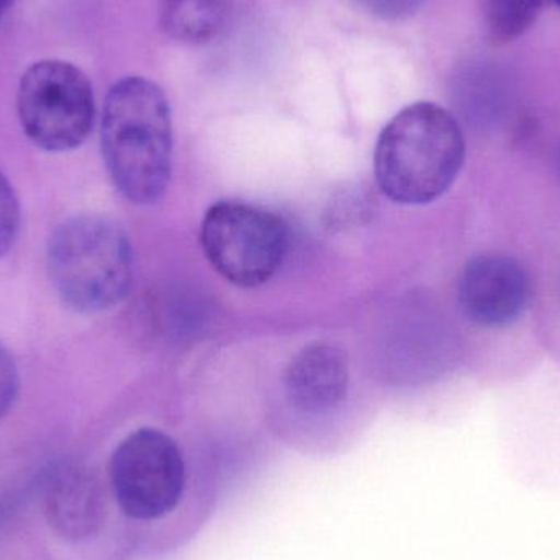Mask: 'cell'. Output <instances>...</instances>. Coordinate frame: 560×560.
Here are the masks:
<instances>
[{
  "label": "cell",
  "mask_w": 560,
  "mask_h": 560,
  "mask_svg": "<svg viewBox=\"0 0 560 560\" xmlns=\"http://www.w3.org/2000/svg\"><path fill=\"white\" fill-rule=\"evenodd\" d=\"M102 154L121 196L156 202L171 180L173 121L170 102L150 79H120L112 85L102 115Z\"/></svg>",
  "instance_id": "1"
},
{
  "label": "cell",
  "mask_w": 560,
  "mask_h": 560,
  "mask_svg": "<svg viewBox=\"0 0 560 560\" xmlns=\"http://www.w3.org/2000/svg\"><path fill=\"white\" fill-rule=\"evenodd\" d=\"M466 160V140L453 114L431 102L398 112L382 130L374 154L375 179L401 206L443 196Z\"/></svg>",
  "instance_id": "2"
},
{
  "label": "cell",
  "mask_w": 560,
  "mask_h": 560,
  "mask_svg": "<svg viewBox=\"0 0 560 560\" xmlns=\"http://www.w3.org/2000/svg\"><path fill=\"white\" fill-rule=\"evenodd\" d=\"M48 271L59 299L81 313L120 303L133 280V252L124 226L110 217H72L52 232Z\"/></svg>",
  "instance_id": "3"
},
{
  "label": "cell",
  "mask_w": 560,
  "mask_h": 560,
  "mask_svg": "<svg viewBox=\"0 0 560 560\" xmlns=\"http://www.w3.org/2000/svg\"><path fill=\"white\" fill-rule=\"evenodd\" d=\"M16 112L23 133L36 147L51 153L74 150L94 127L91 81L62 59L33 62L20 79Z\"/></svg>",
  "instance_id": "4"
},
{
  "label": "cell",
  "mask_w": 560,
  "mask_h": 560,
  "mask_svg": "<svg viewBox=\"0 0 560 560\" xmlns=\"http://www.w3.org/2000/svg\"><path fill=\"white\" fill-rule=\"evenodd\" d=\"M108 476L121 513L135 522L167 518L186 499V457L177 441L156 428L128 434L112 454Z\"/></svg>",
  "instance_id": "5"
},
{
  "label": "cell",
  "mask_w": 560,
  "mask_h": 560,
  "mask_svg": "<svg viewBox=\"0 0 560 560\" xmlns=\"http://www.w3.org/2000/svg\"><path fill=\"white\" fill-rule=\"evenodd\" d=\"M287 243L279 217L233 200L210 207L200 229V245L210 265L243 289L262 285L279 271Z\"/></svg>",
  "instance_id": "6"
},
{
  "label": "cell",
  "mask_w": 560,
  "mask_h": 560,
  "mask_svg": "<svg viewBox=\"0 0 560 560\" xmlns=\"http://www.w3.org/2000/svg\"><path fill=\"white\" fill-rule=\"evenodd\" d=\"M457 296L470 322L500 328L525 312L532 299V280L526 269L510 256H477L460 272Z\"/></svg>",
  "instance_id": "7"
},
{
  "label": "cell",
  "mask_w": 560,
  "mask_h": 560,
  "mask_svg": "<svg viewBox=\"0 0 560 560\" xmlns=\"http://www.w3.org/2000/svg\"><path fill=\"white\" fill-rule=\"evenodd\" d=\"M43 505L49 525L65 538L78 541L101 528L105 493L91 470L78 464H61L45 479Z\"/></svg>",
  "instance_id": "8"
},
{
  "label": "cell",
  "mask_w": 560,
  "mask_h": 560,
  "mask_svg": "<svg viewBox=\"0 0 560 560\" xmlns=\"http://www.w3.org/2000/svg\"><path fill=\"white\" fill-rule=\"evenodd\" d=\"M283 384L295 410L328 413L348 395V358L341 349L326 342L306 346L290 361Z\"/></svg>",
  "instance_id": "9"
},
{
  "label": "cell",
  "mask_w": 560,
  "mask_h": 560,
  "mask_svg": "<svg viewBox=\"0 0 560 560\" xmlns=\"http://www.w3.org/2000/svg\"><path fill=\"white\" fill-rule=\"evenodd\" d=\"M158 10L167 36L184 45H203L225 28L232 0H160Z\"/></svg>",
  "instance_id": "10"
},
{
  "label": "cell",
  "mask_w": 560,
  "mask_h": 560,
  "mask_svg": "<svg viewBox=\"0 0 560 560\" xmlns=\"http://www.w3.org/2000/svg\"><path fill=\"white\" fill-rule=\"evenodd\" d=\"M545 0H483L487 35L495 45H505L525 35L541 13Z\"/></svg>",
  "instance_id": "11"
},
{
  "label": "cell",
  "mask_w": 560,
  "mask_h": 560,
  "mask_svg": "<svg viewBox=\"0 0 560 560\" xmlns=\"http://www.w3.org/2000/svg\"><path fill=\"white\" fill-rule=\"evenodd\" d=\"M20 226V203L9 180L0 174V258L12 248Z\"/></svg>",
  "instance_id": "12"
},
{
  "label": "cell",
  "mask_w": 560,
  "mask_h": 560,
  "mask_svg": "<svg viewBox=\"0 0 560 560\" xmlns=\"http://www.w3.org/2000/svg\"><path fill=\"white\" fill-rule=\"evenodd\" d=\"M19 369L9 349L0 342V418L9 413L19 395Z\"/></svg>",
  "instance_id": "13"
},
{
  "label": "cell",
  "mask_w": 560,
  "mask_h": 560,
  "mask_svg": "<svg viewBox=\"0 0 560 560\" xmlns=\"http://www.w3.org/2000/svg\"><path fill=\"white\" fill-rule=\"evenodd\" d=\"M362 9L384 20H404L415 15L424 0H355Z\"/></svg>",
  "instance_id": "14"
},
{
  "label": "cell",
  "mask_w": 560,
  "mask_h": 560,
  "mask_svg": "<svg viewBox=\"0 0 560 560\" xmlns=\"http://www.w3.org/2000/svg\"><path fill=\"white\" fill-rule=\"evenodd\" d=\"M13 0H0V15L12 7Z\"/></svg>",
  "instance_id": "15"
},
{
  "label": "cell",
  "mask_w": 560,
  "mask_h": 560,
  "mask_svg": "<svg viewBox=\"0 0 560 560\" xmlns=\"http://www.w3.org/2000/svg\"><path fill=\"white\" fill-rule=\"evenodd\" d=\"M552 2L558 3V5L560 7V0H552Z\"/></svg>",
  "instance_id": "16"
}]
</instances>
